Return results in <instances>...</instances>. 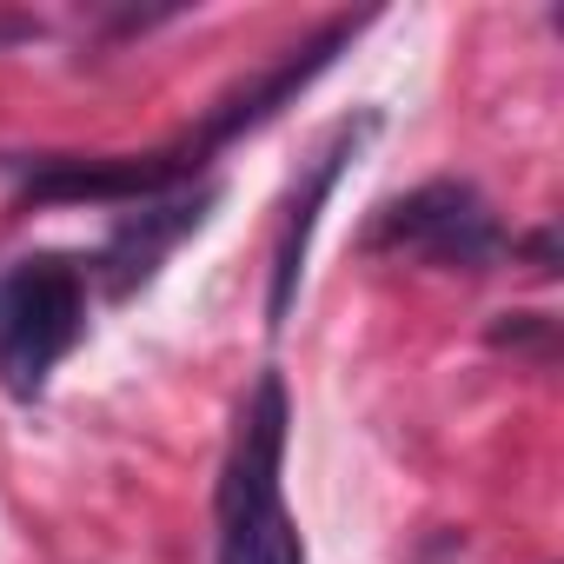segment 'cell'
Instances as JSON below:
<instances>
[{"instance_id": "6da1fadb", "label": "cell", "mask_w": 564, "mask_h": 564, "mask_svg": "<svg viewBox=\"0 0 564 564\" xmlns=\"http://www.w3.org/2000/svg\"><path fill=\"white\" fill-rule=\"evenodd\" d=\"M286 438H293V399H286V379L265 366L239 399V419L219 458V491H213L219 564H306V538L286 505Z\"/></svg>"}, {"instance_id": "7a4b0ae2", "label": "cell", "mask_w": 564, "mask_h": 564, "mask_svg": "<svg viewBox=\"0 0 564 564\" xmlns=\"http://www.w3.org/2000/svg\"><path fill=\"white\" fill-rule=\"evenodd\" d=\"M94 272L80 252H28L0 265V392L34 405L47 399L67 352L87 339Z\"/></svg>"}, {"instance_id": "3957f363", "label": "cell", "mask_w": 564, "mask_h": 564, "mask_svg": "<svg viewBox=\"0 0 564 564\" xmlns=\"http://www.w3.org/2000/svg\"><path fill=\"white\" fill-rule=\"evenodd\" d=\"M386 259H419L438 272H491L511 252V232L498 226L491 199L471 180H425L399 199H386L359 239Z\"/></svg>"}, {"instance_id": "277c9868", "label": "cell", "mask_w": 564, "mask_h": 564, "mask_svg": "<svg viewBox=\"0 0 564 564\" xmlns=\"http://www.w3.org/2000/svg\"><path fill=\"white\" fill-rule=\"evenodd\" d=\"M372 133H379V113L366 107V113L339 120V127L319 140V153L300 166V186H293L286 213H279V232H272V259H265V319H272V333L293 319L300 279H306V252H313V226H319V213H326L333 186L346 180V166L366 153V140H372Z\"/></svg>"}, {"instance_id": "5b68a950", "label": "cell", "mask_w": 564, "mask_h": 564, "mask_svg": "<svg viewBox=\"0 0 564 564\" xmlns=\"http://www.w3.org/2000/svg\"><path fill=\"white\" fill-rule=\"evenodd\" d=\"M213 206H219V186L206 180V186H186V193H166V199H147V206H127V213H113V226H107V246L87 259V272L107 286V300H133V293H147L153 279H160V265L213 219Z\"/></svg>"}, {"instance_id": "8992f818", "label": "cell", "mask_w": 564, "mask_h": 564, "mask_svg": "<svg viewBox=\"0 0 564 564\" xmlns=\"http://www.w3.org/2000/svg\"><path fill=\"white\" fill-rule=\"evenodd\" d=\"M491 346H511V352H538V359H551V319H544V313H505V319L491 326Z\"/></svg>"}, {"instance_id": "52a82bcc", "label": "cell", "mask_w": 564, "mask_h": 564, "mask_svg": "<svg viewBox=\"0 0 564 564\" xmlns=\"http://www.w3.org/2000/svg\"><path fill=\"white\" fill-rule=\"evenodd\" d=\"M47 28L34 14H0V47H21V41H41Z\"/></svg>"}]
</instances>
